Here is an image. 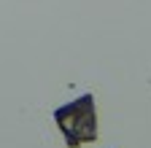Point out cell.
<instances>
[{
  "label": "cell",
  "mask_w": 151,
  "mask_h": 148,
  "mask_svg": "<svg viewBox=\"0 0 151 148\" xmlns=\"http://www.w3.org/2000/svg\"><path fill=\"white\" fill-rule=\"evenodd\" d=\"M54 119L65 135L68 148H76L81 143H92L97 137V116H94V97L92 94H84L78 100H73L70 105L57 108Z\"/></svg>",
  "instance_id": "1"
}]
</instances>
